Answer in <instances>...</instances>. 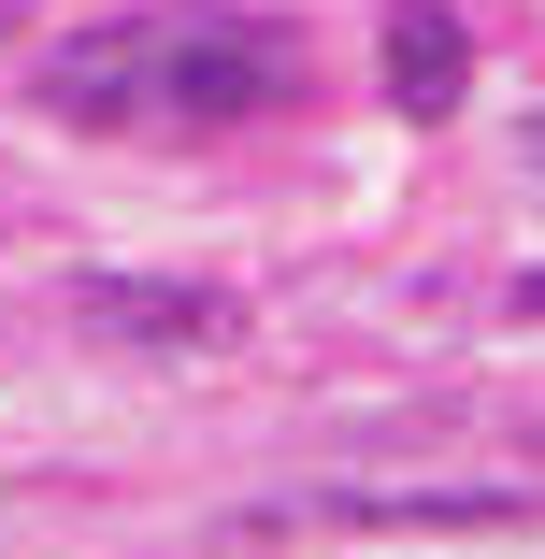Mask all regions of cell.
<instances>
[{"instance_id": "1", "label": "cell", "mask_w": 545, "mask_h": 559, "mask_svg": "<svg viewBox=\"0 0 545 559\" xmlns=\"http://www.w3.org/2000/svg\"><path fill=\"white\" fill-rule=\"evenodd\" d=\"M301 100V44L230 0H158V15L72 29L44 58V116L72 130H144V144H201V130H259Z\"/></svg>"}, {"instance_id": "2", "label": "cell", "mask_w": 545, "mask_h": 559, "mask_svg": "<svg viewBox=\"0 0 545 559\" xmlns=\"http://www.w3.org/2000/svg\"><path fill=\"white\" fill-rule=\"evenodd\" d=\"M273 531H531V488H316Z\"/></svg>"}, {"instance_id": "3", "label": "cell", "mask_w": 545, "mask_h": 559, "mask_svg": "<svg viewBox=\"0 0 545 559\" xmlns=\"http://www.w3.org/2000/svg\"><path fill=\"white\" fill-rule=\"evenodd\" d=\"M72 316H86V330H116V345H230V330H245L230 287H158V273H86Z\"/></svg>"}, {"instance_id": "4", "label": "cell", "mask_w": 545, "mask_h": 559, "mask_svg": "<svg viewBox=\"0 0 545 559\" xmlns=\"http://www.w3.org/2000/svg\"><path fill=\"white\" fill-rule=\"evenodd\" d=\"M388 100L416 130H446L460 100H474V29L446 15V0H388Z\"/></svg>"}, {"instance_id": "5", "label": "cell", "mask_w": 545, "mask_h": 559, "mask_svg": "<svg viewBox=\"0 0 545 559\" xmlns=\"http://www.w3.org/2000/svg\"><path fill=\"white\" fill-rule=\"evenodd\" d=\"M517 316H545V273H517Z\"/></svg>"}, {"instance_id": "6", "label": "cell", "mask_w": 545, "mask_h": 559, "mask_svg": "<svg viewBox=\"0 0 545 559\" xmlns=\"http://www.w3.org/2000/svg\"><path fill=\"white\" fill-rule=\"evenodd\" d=\"M517 158H531V173H545V116H531V130H517Z\"/></svg>"}]
</instances>
